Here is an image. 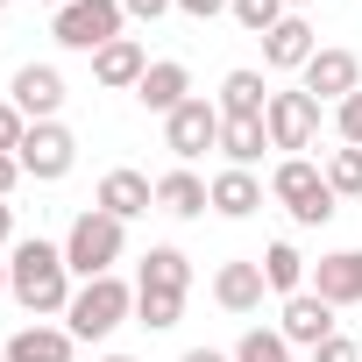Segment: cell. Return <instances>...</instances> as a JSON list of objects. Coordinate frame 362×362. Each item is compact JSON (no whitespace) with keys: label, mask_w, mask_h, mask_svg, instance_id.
Instances as JSON below:
<instances>
[{"label":"cell","mask_w":362,"mask_h":362,"mask_svg":"<svg viewBox=\"0 0 362 362\" xmlns=\"http://www.w3.org/2000/svg\"><path fill=\"white\" fill-rule=\"evenodd\" d=\"M8 291L29 305V313H64L71 305V263H64V242H15L8 249Z\"/></svg>","instance_id":"cell-1"},{"label":"cell","mask_w":362,"mask_h":362,"mask_svg":"<svg viewBox=\"0 0 362 362\" xmlns=\"http://www.w3.org/2000/svg\"><path fill=\"white\" fill-rule=\"evenodd\" d=\"M121 242H128V221H114V214H78L71 221V235H64V263H71V277H114V263H121Z\"/></svg>","instance_id":"cell-2"},{"label":"cell","mask_w":362,"mask_h":362,"mask_svg":"<svg viewBox=\"0 0 362 362\" xmlns=\"http://www.w3.org/2000/svg\"><path fill=\"white\" fill-rule=\"evenodd\" d=\"M270 192H277V206H284L298 228H327V221H334V185H327V170L305 163V156H284V163L270 170Z\"/></svg>","instance_id":"cell-3"},{"label":"cell","mask_w":362,"mask_h":362,"mask_svg":"<svg viewBox=\"0 0 362 362\" xmlns=\"http://www.w3.org/2000/svg\"><path fill=\"white\" fill-rule=\"evenodd\" d=\"M128 313H135V291H128L121 277H93V284H78V291H71L64 327H71V341H107Z\"/></svg>","instance_id":"cell-4"},{"label":"cell","mask_w":362,"mask_h":362,"mask_svg":"<svg viewBox=\"0 0 362 362\" xmlns=\"http://www.w3.org/2000/svg\"><path fill=\"white\" fill-rule=\"evenodd\" d=\"M121 22H128L121 0H71V8H57L50 36H57L64 50H107V43L121 36Z\"/></svg>","instance_id":"cell-5"},{"label":"cell","mask_w":362,"mask_h":362,"mask_svg":"<svg viewBox=\"0 0 362 362\" xmlns=\"http://www.w3.org/2000/svg\"><path fill=\"white\" fill-rule=\"evenodd\" d=\"M15 163H22V177H36V185H57V177L78 163V135H71L64 121H29Z\"/></svg>","instance_id":"cell-6"},{"label":"cell","mask_w":362,"mask_h":362,"mask_svg":"<svg viewBox=\"0 0 362 362\" xmlns=\"http://www.w3.org/2000/svg\"><path fill=\"white\" fill-rule=\"evenodd\" d=\"M263 128H270V149H313V135H320V100H313L305 86H298V93H270Z\"/></svg>","instance_id":"cell-7"},{"label":"cell","mask_w":362,"mask_h":362,"mask_svg":"<svg viewBox=\"0 0 362 362\" xmlns=\"http://www.w3.org/2000/svg\"><path fill=\"white\" fill-rule=\"evenodd\" d=\"M163 142H170V156H206V149H221V107L214 100H185L170 121H163Z\"/></svg>","instance_id":"cell-8"},{"label":"cell","mask_w":362,"mask_h":362,"mask_svg":"<svg viewBox=\"0 0 362 362\" xmlns=\"http://www.w3.org/2000/svg\"><path fill=\"white\" fill-rule=\"evenodd\" d=\"M305 93L341 107L348 93H362V57H355V50H313V64H305Z\"/></svg>","instance_id":"cell-9"},{"label":"cell","mask_w":362,"mask_h":362,"mask_svg":"<svg viewBox=\"0 0 362 362\" xmlns=\"http://www.w3.org/2000/svg\"><path fill=\"white\" fill-rule=\"evenodd\" d=\"M8 100H15L29 121H57V107H64V71H57V64H22L15 86H8Z\"/></svg>","instance_id":"cell-10"},{"label":"cell","mask_w":362,"mask_h":362,"mask_svg":"<svg viewBox=\"0 0 362 362\" xmlns=\"http://www.w3.org/2000/svg\"><path fill=\"white\" fill-rule=\"evenodd\" d=\"M277 334H284L291 348H320V341L334 334V305H327L320 291H291V298H284V320H277Z\"/></svg>","instance_id":"cell-11"},{"label":"cell","mask_w":362,"mask_h":362,"mask_svg":"<svg viewBox=\"0 0 362 362\" xmlns=\"http://www.w3.org/2000/svg\"><path fill=\"white\" fill-rule=\"evenodd\" d=\"M313 291L341 313V305H362V249H334L313 263Z\"/></svg>","instance_id":"cell-12"},{"label":"cell","mask_w":362,"mask_h":362,"mask_svg":"<svg viewBox=\"0 0 362 362\" xmlns=\"http://www.w3.org/2000/svg\"><path fill=\"white\" fill-rule=\"evenodd\" d=\"M135 100H142L149 114H163V121H170L177 107L192 100V71L177 64V57H163V64H149V71H142V86H135Z\"/></svg>","instance_id":"cell-13"},{"label":"cell","mask_w":362,"mask_h":362,"mask_svg":"<svg viewBox=\"0 0 362 362\" xmlns=\"http://www.w3.org/2000/svg\"><path fill=\"white\" fill-rule=\"evenodd\" d=\"M313 50H320V43H313V22H305V15H284V22L263 36V64H270V71H305Z\"/></svg>","instance_id":"cell-14"},{"label":"cell","mask_w":362,"mask_h":362,"mask_svg":"<svg viewBox=\"0 0 362 362\" xmlns=\"http://www.w3.org/2000/svg\"><path fill=\"white\" fill-rule=\"evenodd\" d=\"M156 206V185L142 170H107L100 177V214H114V221H135V214H149Z\"/></svg>","instance_id":"cell-15"},{"label":"cell","mask_w":362,"mask_h":362,"mask_svg":"<svg viewBox=\"0 0 362 362\" xmlns=\"http://www.w3.org/2000/svg\"><path fill=\"white\" fill-rule=\"evenodd\" d=\"M156 206L177 214V221H199V214L214 206V185L192 177V170H163V177H156Z\"/></svg>","instance_id":"cell-16"},{"label":"cell","mask_w":362,"mask_h":362,"mask_svg":"<svg viewBox=\"0 0 362 362\" xmlns=\"http://www.w3.org/2000/svg\"><path fill=\"white\" fill-rule=\"evenodd\" d=\"M142 71H149V57H142L135 36H114L107 50H93V78L114 86V93H121V86H142Z\"/></svg>","instance_id":"cell-17"},{"label":"cell","mask_w":362,"mask_h":362,"mask_svg":"<svg viewBox=\"0 0 362 362\" xmlns=\"http://www.w3.org/2000/svg\"><path fill=\"white\" fill-rule=\"evenodd\" d=\"M221 121H263L270 114V93H263V71H228L221 78Z\"/></svg>","instance_id":"cell-18"},{"label":"cell","mask_w":362,"mask_h":362,"mask_svg":"<svg viewBox=\"0 0 362 362\" xmlns=\"http://www.w3.org/2000/svg\"><path fill=\"white\" fill-rule=\"evenodd\" d=\"M71 327H22L8 348H0V355H8V362H71Z\"/></svg>","instance_id":"cell-19"},{"label":"cell","mask_w":362,"mask_h":362,"mask_svg":"<svg viewBox=\"0 0 362 362\" xmlns=\"http://www.w3.org/2000/svg\"><path fill=\"white\" fill-rule=\"evenodd\" d=\"M263 263H221V277H214V298L228 305V313H256L263 305Z\"/></svg>","instance_id":"cell-20"},{"label":"cell","mask_w":362,"mask_h":362,"mask_svg":"<svg viewBox=\"0 0 362 362\" xmlns=\"http://www.w3.org/2000/svg\"><path fill=\"white\" fill-rule=\"evenodd\" d=\"M256 206H263L256 170H221V177H214V214H221V221H249Z\"/></svg>","instance_id":"cell-21"},{"label":"cell","mask_w":362,"mask_h":362,"mask_svg":"<svg viewBox=\"0 0 362 362\" xmlns=\"http://www.w3.org/2000/svg\"><path fill=\"white\" fill-rule=\"evenodd\" d=\"M185 284H192L185 249H149V256H142V284H135V291H177V298H185Z\"/></svg>","instance_id":"cell-22"},{"label":"cell","mask_w":362,"mask_h":362,"mask_svg":"<svg viewBox=\"0 0 362 362\" xmlns=\"http://www.w3.org/2000/svg\"><path fill=\"white\" fill-rule=\"evenodd\" d=\"M263 149H270V128H263V121H221V156H228V170H249Z\"/></svg>","instance_id":"cell-23"},{"label":"cell","mask_w":362,"mask_h":362,"mask_svg":"<svg viewBox=\"0 0 362 362\" xmlns=\"http://www.w3.org/2000/svg\"><path fill=\"white\" fill-rule=\"evenodd\" d=\"M256 263H263V284H270V291H284V298H291V291H305V270H313V263H305L291 242H270Z\"/></svg>","instance_id":"cell-24"},{"label":"cell","mask_w":362,"mask_h":362,"mask_svg":"<svg viewBox=\"0 0 362 362\" xmlns=\"http://www.w3.org/2000/svg\"><path fill=\"white\" fill-rule=\"evenodd\" d=\"M235 362H291V341H284L277 327H249V334L235 341Z\"/></svg>","instance_id":"cell-25"},{"label":"cell","mask_w":362,"mask_h":362,"mask_svg":"<svg viewBox=\"0 0 362 362\" xmlns=\"http://www.w3.org/2000/svg\"><path fill=\"white\" fill-rule=\"evenodd\" d=\"M135 320L142 327H177V320H185V298H177V291H135Z\"/></svg>","instance_id":"cell-26"},{"label":"cell","mask_w":362,"mask_h":362,"mask_svg":"<svg viewBox=\"0 0 362 362\" xmlns=\"http://www.w3.org/2000/svg\"><path fill=\"white\" fill-rule=\"evenodd\" d=\"M327 185H334V199H362V149H334L327 156Z\"/></svg>","instance_id":"cell-27"},{"label":"cell","mask_w":362,"mask_h":362,"mask_svg":"<svg viewBox=\"0 0 362 362\" xmlns=\"http://www.w3.org/2000/svg\"><path fill=\"white\" fill-rule=\"evenodd\" d=\"M228 15H235V22L249 29V36H270V29H277V22H284L291 8H284V0H235Z\"/></svg>","instance_id":"cell-28"},{"label":"cell","mask_w":362,"mask_h":362,"mask_svg":"<svg viewBox=\"0 0 362 362\" xmlns=\"http://www.w3.org/2000/svg\"><path fill=\"white\" fill-rule=\"evenodd\" d=\"M22 135H29V114H22L15 100H0V156H15V149H22Z\"/></svg>","instance_id":"cell-29"},{"label":"cell","mask_w":362,"mask_h":362,"mask_svg":"<svg viewBox=\"0 0 362 362\" xmlns=\"http://www.w3.org/2000/svg\"><path fill=\"white\" fill-rule=\"evenodd\" d=\"M334 128H341V142H348V149H362V93H348V100L334 107Z\"/></svg>","instance_id":"cell-30"},{"label":"cell","mask_w":362,"mask_h":362,"mask_svg":"<svg viewBox=\"0 0 362 362\" xmlns=\"http://www.w3.org/2000/svg\"><path fill=\"white\" fill-rule=\"evenodd\" d=\"M313 362H362V341H348V334H327V341L313 348Z\"/></svg>","instance_id":"cell-31"},{"label":"cell","mask_w":362,"mask_h":362,"mask_svg":"<svg viewBox=\"0 0 362 362\" xmlns=\"http://www.w3.org/2000/svg\"><path fill=\"white\" fill-rule=\"evenodd\" d=\"M235 0H177V15H192V22H214V15H228Z\"/></svg>","instance_id":"cell-32"},{"label":"cell","mask_w":362,"mask_h":362,"mask_svg":"<svg viewBox=\"0 0 362 362\" xmlns=\"http://www.w3.org/2000/svg\"><path fill=\"white\" fill-rule=\"evenodd\" d=\"M121 8H128L135 22H156V15H170V8H177V0H121Z\"/></svg>","instance_id":"cell-33"},{"label":"cell","mask_w":362,"mask_h":362,"mask_svg":"<svg viewBox=\"0 0 362 362\" xmlns=\"http://www.w3.org/2000/svg\"><path fill=\"white\" fill-rule=\"evenodd\" d=\"M15 177H22V163H15V156H0V199L15 192Z\"/></svg>","instance_id":"cell-34"},{"label":"cell","mask_w":362,"mask_h":362,"mask_svg":"<svg viewBox=\"0 0 362 362\" xmlns=\"http://www.w3.org/2000/svg\"><path fill=\"white\" fill-rule=\"evenodd\" d=\"M8 242H15V206L0 199V249H8Z\"/></svg>","instance_id":"cell-35"},{"label":"cell","mask_w":362,"mask_h":362,"mask_svg":"<svg viewBox=\"0 0 362 362\" xmlns=\"http://www.w3.org/2000/svg\"><path fill=\"white\" fill-rule=\"evenodd\" d=\"M185 362H235V355H221V348H185Z\"/></svg>","instance_id":"cell-36"},{"label":"cell","mask_w":362,"mask_h":362,"mask_svg":"<svg viewBox=\"0 0 362 362\" xmlns=\"http://www.w3.org/2000/svg\"><path fill=\"white\" fill-rule=\"evenodd\" d=\"M0 291H8V256H0Z\"/></svg>","instance_id":"cell-37"},{"label":"cell","mask_w":362,"mask_h":362,"mask_svg":"<svg viewBox=\"0 0 362 362\" xmlns=\"http://www.w3.org/2000/svg\"><path fill=\"white\" fill-rule=\"evenodd\" d=\"M284 8H313V0H284Z\"/></svg>","instance_id":"cell-38"},{"label":"cell","mask_w":362,"mask_h":362,"mask_svg":"<svg viewBox=\"0 0 362 362\" xmlns=\"http://www.w3.org/2000/svg\"><path fill=\"white\" fill-rule=\"evenodd\" d=\"M107 362H135V355H107Z\"/></svg>","instance_id":"cell-39"},{"label":"cell","mask_w":362,"mask_h":362,"mask_svg":"<svg viewBox=\"0 0 362 362\" xmlns=\"http://www.w3.org/2000/svg\"><path fill=\"white\" fill-rule=\"evenodd\" d=\"M50 8H71V0H50Z\"/></svg>","instance_id":"cell-40"},{"label":"cell","mask_w":362,"mask_h":362,"mask_svg":"<svg viewBox=\"0 0 362 362\" xmlns=\"http://www.w3.org/2000/svg\"><path fill=\"white\" fill-rule=\"evenodd\" d=\"M0 8H8V0H0Z\"/></svg>","instance_id":"cell-41"},{"label":"cell","mask_w":362,"mask_h":362,"mask_svg":"<svg viewBox=\"0 0 362 362\" xmlns=\"http://www.w3.org/2000/svg\"><path fill=\"white\" fill-rule=\"evenodd\" d=\"M0 362H8V355H0Z\"/></svg>","instance_id":"cell-42"},{"label":"cell","mask_w":362,"mask_h":362,"mask_svg":"<svg viewBox=\"0 0 362 362\" xmlns=\"http://www.w3.org/2000/svg\"><path fill=\"white\" fill-rule=\"evenodd\" d=\"M355 341H362V334H355Z\"/></svg>","instance_id":"cell-43"}]
</instances>
